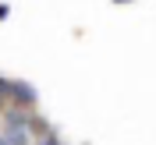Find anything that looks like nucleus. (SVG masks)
<instances>
[{
	"label": "nucleus",
	"mask_w": 156,
	"mask_h": 145,
	"mask_svg": "<svg viewBox=\"0 0 156 145\" xmlns=\"http://www.w3.org/2000/svg\"><path fill=\"white\" fill-rule=\"evenodd\" d=\"M7 96L14 99V103H21L18 110L36 106V92H32V85H29V81H7Z\"/></svg>",
	"instance_id": "obj_1"
},
{
	"label": "nucleus",
	"mask_w": 156,
	"mask_h": 145,
	"mask_svg": "<svg viewBox=\"0 0 156 145\" xmlns=\"http://www.w3.org/2000/svg\"><path fill=\"white\" fill-rule=\"evenodd\" d=\"M4 145H32L29 124H7V131H4Z\"/></svg>",
	"instance_id": "obj_2"
},
{
	"label": "nucleus",
	"mask_w": 156,
	"mask_h": 145,
	"mask_svg": "<svg viewBox=\"0 0 156 145\" xmlns=\"http://www.w3.org/2000/svg\"><path fill=\"white\" fill-rule=\"evenodd\" d=\"M36 145H60V142H57V135H53V131H46V135L36 138Z\"/></svg>",
	"instance_id": "obj_3"
},
{
	"label": "nucleus",
	"mask_w": 156,
	"mask_h": 145,
	"mask_svg": "<svg viewBox=\"0 0 156 145\" xmlns=\"http://www.w3.org/2000/svg\"><path fill=\"white\" fill-rule=\"evenodd\" d=\"M0 145H4V138H0Z\"/></svg>",
	"instance_id": "obj_4"
}]
</instances>
